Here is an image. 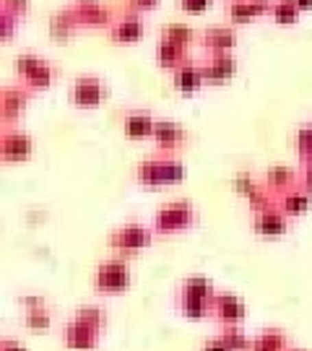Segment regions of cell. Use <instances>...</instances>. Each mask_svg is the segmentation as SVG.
Instances as JSON below:
<instances>
[{"instance_id":"obj_1","label":"cell","mask_w":312,"mask_h":351,"mask_svg":"<svg viewBox=\"0 0 312 351\" xmlns=\"http://www.w3.org/2000/svg\"><path fill=\"white\" fill-rule=\"evenodd\" d=\"M136 180H138V185L151 188V190L177 185V182L185 180V164L180 162L177 156H172V154L162 151V154L149 156V159H143V162L138 164Z\"/></svg>"},{"instance_id":"obj_2","label":"cell","mask_w":312,"mask_h":351,"mask_svg":"<svg viewBox=\"0 0 312 351\" xmlns=\"http://www.w3.org/2000/svg\"><path fill=\"white\" fill-rule=\"evenodd\" d=\"M94 291L97 294H107V297H117L125 294L130 284H133V271L130 265L125 263L123 258H110V261H101L94 271Z\"/></svg>"},{"instance_id":"obj_3","label":"cell","mask_w":312,"mask_h":351,"mask_svg":"<svg viewBox=\"0 0 312 351\" xmlns=\"http://www.w3.org/2000/svg\"><path fill=\"white\" fill-rule=\"evenodd\" d=\"M198 221V211H195V206L185 198H180V201H169L164 203L162 208L156 211L154 216V232L156 234H180V232H185L190 226Z\"/></svg>"},{"instance_id":"obj_4","label":"cell","mask_w":312,"mask_h":351,"mask_svg":"<svg viewBox=\"0 0 312 351\" xmlns=\"http://www.w3.org/2000/svg\"><path fill=\"white\" fill-rule=\"evenodd\" d=\"M154 234H156L154 226H146L141 221H128V224H120L117 229H112L107 242L117 255H136L154 242Z\"/></svg>"},{"instance_id":"obj_5","label":"cell","mask_w":312,"mask_h":351,"mask_svg":"<svg viewBox=\"0 0 312 351\" xmlns=\"http://www.w3.org/2000/svg\"><path fill=\"white\" fill-rule=\"evenodd\" d=\"M211 317L219 326H242L248 317V304L235 291H216L211 300Z\"/></svg>"},{"instance_id":"obj_6","label":"cell","mask_w":312,"mask_h":351,"mask_svg":"<svg viewBox=\"0 0 312 351\" xmlns=\"http://www.w3.org/2000/svg\"><path fill=\"white\" fill-rule=\"evenodd\" d=\"M101 341V330L84 323L81 317H71L62 328V346L71 351H94Z\"/></svg>"},{"instance_id":"obj_7","label":"cell","mask_w":312,"mask_h":351,"mask_svg":"<svg viewBox=\"0 0 312 351\" xmlns=\"http://www.w3.org/2000/svg\"><path fill=\"white\" fill-rule=\"evenodd\" d=\"M252 226H255V232L265 239L284 237L289 232V216L284 213V208H281L278 203H274V206H265L261 211H255Z\"/></svg>"},{"instance_id":"obj_8","label":"cell","mask_w":312,"mask_h":351,"mask_svg":"<svg viewBox=\"0 0 312 351\" xmlns=\"http://www.w3.org/2000/svg\"><path fill=\"white\" fill-rule=\"evenodd\" d=\"M34 151V141L19 128H5L0 138V156L3 162H26Z\"/></svg>"},{"instance_id":"obj_9","label":"cell","mask_w":312,"mask_h":351,"mask_svg":"<svg viewBox=\"0 0 312 351\" xmlns=\"http://www.w3.org/2000/svg\"><path fill=\"white\" fill-rule=\"evenodd\" d=\"M104 94H107V88L101 84L99 78H78L71 88V101H73L75 107H81V110H94V107H99L101 99H104Z\"/></svg>"},{"instance_id":"obj_10","label":"cell","mask_w":312,"mask_h":351,"mask_svg":"<svg viewBox=\"0 0 312 351\" xmlns=\"http://www.w3.org/2000/svg\"><path fill=\"white\" fill-rule=\"evenodd\" d=\"M21 307H24V328L26 330H37V333H45L52 328V313L50 307L45 304L42 297H24L21 300Z\"/></svg>"},{"instance_id":"obj_11","label":"cell","mask_w":312,"mask_h":351,"mask_svg":"<svg viewBox=\"0 0 312 351\" xmlns=\"http://www.w3.org/2000/svg\"><path fill=\"white\" fill-rule=\"evenodd\" d=\"M154 143L159 146V151H167V154H175L187 143V133L182 130L180 123H172V120H156V128H154Z\"/></svg>"},{"instance_id":"obj_12","label":"cell","mask_w":312,"mask_h":351,"mask_svg":"<svg viewBox=\"0 0 312 351\" xmlns=\"http://www.w3.org/2000/svg\"><path fill=\"white\" fill-rule=\"evenodd\" d=\"M154 128H156V120L151 117L149 112H128L123 120V133L125 138L130 141H143V138H154Z\"/></svg>"},{"instance_id":"obj_13","label":"cell","mask_w":312,"mask_h":351,"mask_svg":"<svg viewBox=\"0 0 312 351\" xmlns=\"http://www.w3.org/2000/svg\"><path fill=\"white\" fill-rule=\"evenodd\" d=\"M263 185L278 198V195H284L287 190L297 188L300 182H297V172H294L291 167H287V164H276V167H271V169L265 172V182H263Z\"/></svg>"},{"instance_id":"obj_14","label":"cell","mask_w":312,"mask_h":351,"mask_svg":"<svg viewBox=\"0 0 312 351\" xmlns=\"http://www.w3.org/2000/svg\"><path fill=\"white\" fill-rule=\"evenodd\" d=\"M276 203L284 208V213H287L289 219H300V216H304V213L310 211L312 195L307 193V190H302L300 185H297V188L287 190L284 195H278Z\"/></svg>"},{"instance_id":"obj_15","label":"cell","mask_w":312,"mask_h":351,"mask_svg":"<svg viewBox=\"0 0 312 351\" xmlns=\"http://www.w3.org/2000/svg\"><path fill=\"white\" fill-rule=\"evenodd\" d=\"M289 336L281 328H263L250 341V351H289Z\"/></svg>"},{"instance_id":"obj_16","label":"cell","mask_w":312,"mask_h":351,"mask_svg":"<svg viewBox=\"0 0 312 351\" xmlns=\"http://www.w3.org/2000/svg\"><path fill=\"white\" fill-rule=\"evenodd\" d=\"M175 307L177 313L187 317V320H206L208 315H211V300H200V297H190V294H182V291H177L175 297Z\"/></svg>"},{"instance_id":"obj_17","label":"cell","mask_w":312,"mask_h":351,"mask_svg":"<svg viewBox=\"0 0 312 351\" xmlns=\"http://www.w3.org/2000/svg\"><path fill=\"white\" fill-rule=\"evenodd\" d=\"M206 84V75H203V68L200 65H177L175 71V86L177 91H182V94H195L200 86Z\"/></svg>"},{"instance_id":"obj_18","label":"cell","mask_w":312,"mask_h":351,"mask_svg":"<svg viewBox=\"0 0 312 351\" xmlns=\"http://www.w3.org/2000/svg\"><path fill=\"white\" fill-rule=\"evenodd\" d=\"M26 101H29V91H24V88H5L3 91V120L5 123L16 120L26 110Z\"/></svg>"},{"instance_id":"obj_19","label":"cell","mask_w":312,"mask_h":351,"mask_svg":"<svg viewBox=\"0 0 312 351\" xmlns=\"http://www.w3.org/2000/svg\"><path fill=\"white\" fill-rule=\"evenodd\" d=\"M232 73H235V60H232V58H224V55H219L213 63L203 65L206 84H221V81H226Z\"/></svg>"},{"instance_id":"obj_20","label":"cell","mask_w":312,"mask_h":351,"mask_svg":"<svg viewBox=\"0 0 312 351\" xmlns=\"http://www.w3.org/2000/svg\"><path fill=\"white\" fill-rule=\"evenodd\" d=\"M177 291L182 294H190V297H200V300H213L216 289H213V281L206 276H187Z\"/></svg>"},{"instance_id":"obj_21","label":"cell","mask_w":312,"mask_h":351,"mask_svg":"<svg viewBox=\"0 0 312 351\" xmlns=\"http://www.w3.org/2000/svg\"><path fill=\"white\" fill-rule=\"evenodd\" d=\"M216 336L229 346V351H250V341L252 339L239 326H221V330Z\"/></svg>"},{"instance_id":"obj_22","label":"cell","mask_w":312,"mask_h":351,"mask_svg":"<svg viewBox=\"0 0 312 351\" xmlns=\"http://www.w3.org/2000/svg\"><path fill=\"white\" fill-rule=\"evenodd\" d=\"M75 317H81L84 323L99 328V330H104V328H107V323H110L107 310H104V307H99V304H84V307H78V310H75Z\"/></svg>"},{"instance_id":"obj_23","label":"cell","mask_w":312,"mask_h":351,"mask_svg":"<svg viewBox=\"0 0 312 351\" xmlns=\"http://www.w3.org/2000/svg\"><path fill=\"white\" fill-rule=\"evenodd\" d=\"M294 149L302 162L312 159V123H302L294 133Z\"/></svg>"},{"instance_id":"obj_24","label":"cell","mask_w":312,"mask_h":351,"mask_svg":"<svg viewBox=\"0 0 312 351\" xmlns=\"http://www.w3.org/2000/svg\"><path fill=\"white\" fill-rule=\"evenodd\" d=\"M271 11H274L276 21L278 24H291L294 19H297V5H294V0H276V3H271Z\"/></svg>"},{"instance_id":"obj_25","label":"cell","mask_w":312,"mask_h":351,"mask_svg":"<svg viewBox=\"0 0 312 351\" xmlns=\"http://www.w3.org/2000/svg\"><path fill=\"white\" fill-rule=\"evenodd\" d=\"M232 39H235V34L229 29H211L206 34V47L211 45L213 50H226V47H232Z\"/></svg>"},{"instance_id":"obj_26","label":"cell","mask_w":312,"mask_h":351,"mask_svg":"<svg viewBox=\"0 0 312 351\" xmlns=\"http://www.w3.org/2000/svg\"><path fill=\"white\" fill-rule=\"evenodd\" d=\"M235 188H237L239 195H245V198H250L255 190L261 188L258 182H255V177L250 175V172H239L237 177H235Z\"/></svg>"},{"instance_id":"obj_27","label":"cell","mask_w":312,"mask_h":351,"mask_svg":"<svg viewBox=\"0 0 312 351\" xmlns=\"http://www.w3.org/2000/svg\"><path fill=\"white\" fill-rule=\"evenodd\" d=\"M297 182H300L302 190H307L312 195V159L302 162V169L297 172Z\"/></svg>"},{"instance_id":"obj_28","label":"cell","mask_w":312,"mask_h":351,"mask_svg":"<svg viewBox=\"0 0 312 351\" xmlns=\"http://www.w3.org/2000/svg\"><path fill=\"white\" fill-rule=\"evenodd\" d=\"M211 5V0H180V8H185L190 13H200Z\"/></svg>"},{"instance_id":"obj_29","label":"cell","mask_w":312,"mask_h":351,"mask_svg":"<svg viewBox=\"0 0 312 351\" xmlns=\"http://www.w3.org/2000/svg\"><path fill=\"white\" fill-rule=\"evenodd\" d=\"M200 351H229V346L219 336H211V339H206L200 343Z\"/></svg>"},{"instance_id":"obj_30","label":"cell","mask_w":312,"mask_h":351,"mask_svg":"<svg viewBox=\"0 0 312 351\" xmlns=\"http://www.w3.org/2000/svg\"><path fill=\"white\" fill-rule=\"evenodd\" d=\"M0 351H29V346L19 339H0Z\"/></svg>"},{"instance_id":"obj_31","label":"cell","mask_w":312,"mask_h":351,"mask_svg":"<svg viewBox=\"0 0 312 351\" xmlns=\"http://www.w3.org/2000/svg\"><path fill=\"white\" fill-rule=\"evenodd\" d=\"M294 5H297V8H310L312 0H294Z\"/></svg>"},{"instance_id":"obj_32","label":"cell","mask_w":312,"mask_h":351,"mask_svg":"<svg viewBox=\"0 0 312 351\" xmlns=\"http://www.w3.org/2000/svg\"><path fill=\"white\" fill-rule=\"evenodd\" d=\"M289 351H307V349H300V346H289Z\"/></svg>"}]
</instances>
